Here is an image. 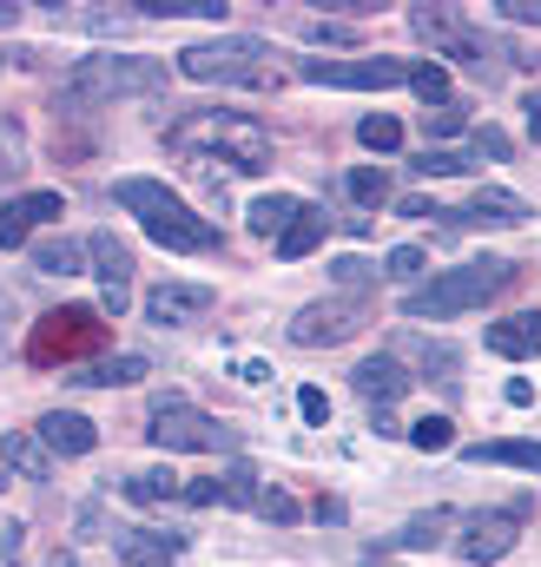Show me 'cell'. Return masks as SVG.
<instances>
[{
    "label": "cell",
    "mask_w": 541,
    "mask_h": 567,
    "mask_svg": "<svg viewBox=\"0 0 541 567\" xmlns=\"http://www.w3.org/2000/svg\"><path fill=\"white\" fill-rule=\"evenodd\" d=\"M67 218V198L60 192H20L0 205V251H20L33 225H60Z\"/></svg>",
    "instance_id": "cell-13"
},
{
    "label": "cell",
    "mask_w": 541,
    "mask_h": 567,
    "mask_svg": "<svg viewBox=\"0 0 541 567\" xmlns=\"http://www.w3.org/2000/svg\"><path fill=\"white\" fill-rule=\"evenodd\" d=\"M397 212H404V218H436L442 205H429V198H397Z\"/></svg>",
    "instance_id": "cell-47"
},
{
    "label": "cell",
    "mask_w": 541,
    "mask_h": 567,
    "mask_svg": "<svg viewBox=\"0 0 541 567\" xmlns=\"http://www.w3.org/2000/svg\"><path fill=\"white\" fill-rule=\"evenodd\" d=\"M165 145L178 158H212L225 172H270V133L252 113H212V106H198V113H185V120L165 126Z\"/></svg>",
    "instance_id": "cell-1"
},
{
    "label": "cell",
    "mask_w": 541,
    "mask_h": 567,
    "mask_svg": "<svg viewBox=\"0 0 541 567\" xmlns=\"http://www.w3.org/2000/svg\"><path fill=\"white\" fill-rule=\"evenodd\" d=\"M0 172H20V126L0 120Z\"/></svg>",
    "instance_id": "cell-44"
},
{
    "label": "cell",
    "mask_w": 541,
    "mask_h": 567,
    "mask_svg": "<svg viewBox=\"0 0 541 567\" xmlns=\"http://www.w3.org/2000/svg\"><path fill=\"white\" fill-rule=\"evenodd\" d=\"M502 396H509V403H516V410H529V403H535V383H529V377H516V383H509V390H502Z\"/></svg>",
    "instance_id": "cell-45"
},
{
    "label": "cell",
    "mask_w": 541,
    "mask_h": 567,
    "mask_svg": "<svg viewBox=\"0 0 541 567\" xmlns=\"http://www.w3.org/2000/svg\"><path fill=\"white\" fill-rule=\"evenodd\" d=\"M442 528H456V508H429V515H416V522H404L397 548H436V542H442Z\"/></svg>",
    "instance_id": "cell-30"
},
{
    "label": "cell",
    "mask_w": 541,
    "mask_h": 567,
    "mask_svg": "<svg viewBox=\"0 0 541 567\" xmlns=\"http://www.w3.org/2000/svg\"><path fill=\"white\" fill-rule=\"evenodd\" d=\"M409 33H416V40H429L436 53H449V47L469 33V20H462L456 7H409Z\"/></svg>",
    "instance_id": "cell-22"
},
{
    "label": "cell",
    "mask_w": 541,
    "mask_h": 567,
    "mask_svg": "<svg viewBox=\"0 0 541 567\" xmlns=\"http://www.w3.org/2000/svg\"><path fill=\"white\" fill-rule=\"evenodd\" d=\"M113 548H120V561L126 567H178V555H185V535H159V528H120L113 535Z\"/></svg>",
    "instance_id": "cell-16"
},
{
    "label": "cell",
    "mask_w": 541,
    "mask_h": 567,
    "mask_svg": "<svg viewBox=\"0 0 541 567\" xmlns=\"http://www.w3.org/2000/svg\"><path fill=\"white\" fill-rule=\"evenodd\" d=\"M357 140L370 145V152H397V145H404V126H397L390 113H364V120H357Z\"/></svg>",
    "instance_id": "cell-34"
},
{
    "label": "cell",
    "mask_w": 541,
    "mask_h": 567,
    "mask_svg": "<svg viewBox=\"0 0 541 567\" xmlns=\"http://www.w3.org/2000/svg\"><path fill=\"white\" fill-rule=\"evenodd\" d=\"M86 265H93V278H100V317H120L126 303H133V251L113 238V231H93L86 238Z\"/></svg>",
    "instance_id": "cell-10"
},
{
    "label": "cell",
    "mask_w": 541,
    "mask_h": 567,
    "mask_svg": "<svg viewBox=\"0 0 541 567\" xmlns=\"http://www.w3.org/2000/svg\"><path fill=\"white\" fill-rule=\"evenodd\" d=\"M145 435L165 455H218V449H238L232 429L218 423V416H205L198 403H185V396H159L152 416H145Z\"/></svg>",
    "instance_id": "cell-7"
},
{
    "label": "cell",
    "mask_w": 541,
    "mask_h": 567,
    "mask_svg": "<svg viewBox=\"0 0 541 567\" xmlns=\"http://www.w3.org/2000/svg\"><path fill=\"white\" fill-rule=\"evenodd\" d=\"M297 416H304V423H330V396H324V390H317V383H304V390H297Z\"/></svg>",
    "instance_id": "cell-41"
},
{
    "label": "cell",
    "mask_w": 541,
    "mask_h": 567,
    "mask_svg": "<svg viewBox=\"0 0 541 567\" xmlns=\"http://www.w3.org/2000/svg\"><path fill=\"white\" fill-rule=\"evenodd\" d=\"M522 113H529V133H535V145H541V93H529V100H522Z\"/></svg>",
    "instance_id": "cell-49"
},
{
    "label": "cell",
    "mask_w": 541,
    "mask_h": 567,
    "mask_svg": "<svg viewBox=\"0 0 541 567\" xmlns=\"http://www.w3.org/2000/svg\"><path fill=\"white\" fill-rule=\"evenodd\" d=\"M344 185H350V198H357V205H370V212H377V205H390V172H384V165H357Z\"/></svg>",
    "instance_id": "cell-32"
},
{
    "label": "cell",
    "mask_w": 541,
    "mask_h": 567,
    "mask_svg": "<svg viewBox=\"0 0 541 567\" xmlns=\"http://www.w3.org/2000/svg\"><path fill=\"white\" fill-rule=\"evenodd\" d=\"M370 323V297H317V303H304L297 317H290V343L297 350H330V343H350L357 330Z\"/></svg>",
    "instance_id": "cell-8"
},
{
    "label": "cell",
    "mask_w": 541,
    "mask_h": 567,
    "mask_svg": "<svg viewBox=\"0 0 541 567\" xmlns=\"http://www.w3.org/2000/svg\"><path fill=\"white\" fill-rule=\"evenodd\" d=\"M238 377H245V383H270V363H258V357H245V363H238Z\"/></svg>",
    "instance_id": "cell-48"
},
{
    "label": "cell",
    "mask_w": 541,
    "mask_h": 567,
    "mask_svg": "<svg viewBox=\"0 0 541 567\" xmlns=\"http://www.w3.org/2000/svg\"><path fill=\"white\" fill-rule=\"evenodd\" d=\"M304 212V198H290V192H265V198H252V212H245V225L258 231V238H277L290 218Z\"/></svg>",
    "instance_id": "cell-27"
},
{
    "label": "cell",
    "mask_w": 541,
    "mask_h": 567,
    "mask_svg": "<svg viewBox=\"0 0 541 567\" xmlns=\"http://www.w3.org/2000/svg\"><path fill=\"white\" fill-rule=\"evenodd\" d=\"M516 542H522V535H516V515H509V508H489V515H469V522H462V535H456V561L489 567V561H502Z\"/></svg>",
    "instance_id": "cell-12"
},
{
    "label": "cell",
    "mask_w": 541,
    "mask_h": 567,
    "mask_svg": "<svg viewBox=\"0 0 541 567\" xmlns=\"http://www.w3.org/2000/svg\"><path fill=\"white\" fill-rule=\"evenodd\" d=\"M404 435L422 449V455H442V449H456V429H449V416H422V423H409Z\"/></svg>",
    "instance_id": "cell-35"
},
{
    "label": "cell",
    "mask_w": 541,
    "mask_h": 567,
    "mask_svg": "<svg viewBox=\"0 0 541 567\" xmlns=\"http://www.w3.org/2000/svg\"><path fill=\"white\" fill-rule=\"evenodd\" d=\"M409 93H416L422 106H449V73H442L436 60H409Z\"/></svg>",
    "instance_id": "cell-31"
},
{
    "label": "cell",
    "mask_w": 541,
    "mask_h": 567,
    "mask_svg": "<svg viewBox=\"0 0 541 567\" xmlns=\"http://www.w3.org/2000/svg\"><path fill=\"white\" fill-rule=\"evenodd\" d=\"M297 80L344 86V93H384V86H409V60H390V53H370V60H297Z\"/></svg>",
    "instance_id": "cell-9"
},
{
    "label": "cell",
    "mask_w": 541,
    "mask_h": 567,
    "mask_svg": "<svg viewBox=\"0 0 541 567\" xmlns=\"http://www.w3.org/2000/svg\"><path fill=\"white\" fill-rule=\"evenodd\" d=\"M113 198L133 212L139 231H145L152 245H165V251H178V258L218 251V225H212V218H198L172 185H159V178H120V185H113Z\"/></svg>",
    "instance_id": "cell-2"
},
{
    "label": "cell",
    "mask_w": 541,
    "mask_h": 567,
    "mask_svg": "<svg viewBox=\"0 0 541 567\" xmlns=\"http://www.w3.org/2000/svg\"><path fill=\"white\" fill-rule=\"evenodd\" d=\"M7 482H13V475H7V468H0V495H7Z\"/></svg>",
    "instance_id": "cell-53"
},
{
    "label": "cell",
    "mask_w": 541,
    "mask_h": 567,
    "mask_svg": "<svg viewBox=\"0 0 541 567\" xmlns=\"http://www.w3.org/2000/svg\"><path fill=\"white\" fill-rule=\"evenodd\" d=\"M133 20H225V0H133Z\"/></svg>",
    "instance_id": "cell-28"
},
{
    "label": "cell",
    "mask_w": 541,
    "mask_h": 567,
    "mask_svg": "<svg viewBox=\"0 0 541 567\" xmlns=\"http://www.w3.org/2000/svg\"><path fill=\"white\" fill-rule=\"evenodd\" d=\"M178 73L198 80V86H277L270 73V47L252 33H218V40H192L178 47Z\"/></svg>",
    "instance_id": "cell-6"
},
{
    "label": "cell",
    "mask_w": 541,
    "mask_h": 567,
    "mask_svg": "<svg viewBox=\"0 0 541 567\" xmlns=\"http://www.w3.org/2000/svg\"><path fill=\"white\" fill-rule=\"evenodd\" d=\"M496 13L509 27H541V0H496Z\"/></svg>",
    "instance_id": "cell-42"
},
{
    "label": "cell",
    "mask_w": 541,
    "mask_h": 567,
    "mask_svg": "<svg viewBox=\"0 0 541 567\" xmlns=\"http://www.w3.org/2000/svg\"><path fill=\"white\" fill-rule=\"evenodd\" d=\"M7 310H13V297H7V290H0V323H7Z\"/></svg>",
    "instance_id": "cell-52"
},
{
    "label": "cell",
    "mask_w": 541,
    "mask_h": 567,
    "mask_svg": "<svg viewBox=\"0 0 541 567\" xmlns=\"http://www.w3.org/2000/svg\"><path fill=\"white\" fill-rule=\"evenodd\" d=\"M496 357H509V363H529L541 357V310H516V317H502V323H489V337H482Z\"/></svg>",
    "instance_id": "cell-17"
},
{
    "label": "cell",
    "mask_w": 541,
    "mask_h": 567,
    "mask_svg": "<svg viewBox=\"0 0 541 567\" xmlns=\"http://www.w3.org/2000/svg\"><path fill=\"white\" fill-rule=\"evenodd\" d=\"M212 488H218V508H258V495H265V482H258V468H252V462L218 468V475H212Z\"/></svg>",
    "instance_id": "cell-26"
},
{
    "label": "cell",
    "mask_w": 541,
    "mask_h": 567,
    "mask_svg": "<svg viewBox=\"0 0 541 567\" xmlns=\"http://www.w3.org/2000/svg\"><path fill=\"white\" fill-rule=\"evenodd\" d=\"M20 535H27L20 522H7V528H0V555H7V561H20Z\"/></svg>",
    "instance_id": "cell-46"
},
{
    "label": "cell",
    "mask_w": 541,
    "mask_h": 567,
    "mask_svg": "<svg viewBox=\"0 0 541 567\" xmlns=\"http://www.w3.org/2000/svg\"><path fill=\"white\" fill-rule=\"evenodd\" d=\"M462 218H469V225H529L535 212H529V198H516V192H502V185H476V198L462 205Z\"/></svg>",
    "instance_id": "cell-19"
},
{
    "label": "cell",
    "mask_w": 541,
    "mask_h": 567,
    "mask_svg": "<svg viewBox=\"0 0 541 567\" xmlns=\"http://www.w3.org/2000/svg\"><path fill=\"white\" fill-rule=\"evenodd\" d=\"M212 303H218V290H212V284H192V278H165V284L145 290V317H152L159 330H185V323H198Z\"/></svg>",
    "instance_id": "cell-11"
},
{
    "label": "cell",
    "mask_w": 541,
    "mask_h": 567,
    "mask_svg": "<svg viewBox=\"0 0 541 567\" xmlns=\"http://www.w3.org/2000/svg\"><path fill=\"white\" fill-rule=\"evenodd\" d=\"M27 258L47 278H80L86 271V245H73V238H40V245H27Z\"/></svg>",
    "instance_id": "cell-25"
},
{
    "label": "cell",
    "mask_w": 541,
    "mask_h": 567,
    "mask_svg": "<svg viewBox=\"0 0 541 567\" xmlns=\"http://www.w3.org/2000/svg\"><path fill=\"white\" fill-rule=\"evenodd\" d=\"M297 33L310 47H350L357 40V20H297Z\"/></svg>",
    "instance_id": "cell-36"
},
{
    "label": "cell",
    "mask_w": 541,
    "mask_h": 567,
    "mask_svg": "<svg viewBox=\"0 0 541 567\" xmlns=\"http://www.w3.org/2000/svg\"><path fill=\"white\" fill-rule=\"evenodd\" d=\"M384 278H397V284L422 278V251H416V245H397V251L384 258Z\"/></svg>",
    "instance_id": "cell-40"
},
{
    "label": "cell",
    "mask_w": 541,
    "mask_h": 567,
    "mask_svg": "<svg viewBox=\"0 0 541 567\" xmlns=\"http://www.w3.org/2000/svg\"><path fill=\"white\" fill-rule=\"evenodd\" d=\"M350 383H357V396H364L370 410H390L397 396H409V383H416V377H409L397 357H364V363L350 370Z\"/></svg>",
    "instance_id": "cell-15"
},
{
    "label": "cell",
    "mask_w": 541,
    "mask_h": 567,
    "mask_svg": "<svg viewBox=\"0 0 541 567\" xmlns=\"http://www.w3.org/2000/svg\"><path fill=\"white\" fill-rule=\"evenodd\" d=\"M422 133H429V140H456V133H469V113H462L456 100H449V106H429V113H422Z\"/></svg>",
    "instance_id": "cell-37"
},
{
    "label": "cell",
    "mask_w": 541,
    "mask_h": 567,
    "mask_svg": "<svg viewBox=\"0 0 541 567\" xmlns=\"http://www.w3.org/2000/svg\"><path fill=\"white\" fill-rule=\"evenodd\" d=\"M33 435L47 442L53 462H60V455H93V449H100V429L86 423L80 410H47V416L33 423Z\"/></svg>",
    "instance_id": "cell-14"
},
{
    "label": "cell",
    "mask_w": 541,
    "mask_h": 567,
    "mask_svg": "<svg viewBox=\"0 0 541 567\" xmlns=\"http://www.w3.org/2000/svg\"><path fill=\"white\" fill-rule=\"evenodd\" d=\"M113 343V323L93 303H60L27 330V363L33 370H60V363H86Z\"/></svg>",
    "instance_id": "cell-5"
},
{
    "label": "cell",
    "mask_w": 541,
    "mask_h": 567,
    "mask_svg": "<svg viewBox=\"0 0 541 567\" xmlns=\"http://www.w3.org/2000/svg\"><path fill=\"white\" fill-rule=\"evenodd\" d=\"M397 350L416 357L422 370H436V383H456V370H462V357L449 350V343H422V337H397Z\"/></svg>",
    "instance_id": "cell-29"
},
{
    "label": "cell",
    "mask_w": 541,
    "mask_h": 567,
    "mask_svg": "<svg viewBox=\"0 0 541 567\" xmlns=\"http://www.w3.org/2000/svg\"><path fill=\"white\" fill-rule=\"evenodd\" d=\"M324 231H330V212H317V205H304L284 231H277V258L284 265H297V258H310L317 245H324Z\"/></svg>",
    "instance_id": "cell-21"
},
{
    "label": "cell",
    "mask_w": 541,
    "mask_h": 567,
    "mask_svg": "<svg viewBox=\"0 0 541 567\" xmlns=\"http://www.w3.org/2000/svg\"><path fill=\"white\" fill-rule=\"evenodd\" d=\"M159 86H165V60H145V53H93V60H80L60 80V106L67 113H93L106 100H139V93H159Z\"/></svg>",
    "instance_id": "cell-4"
},
{
    "label": "cell",
    "mask_w": 541,
    "mask_h": 567,
    "mask_svg": "<svg viewBox=\"0 0 541 567\" xmlns=\"http://www.w3.org/2000/svg\"><path fill=\"white\" fill-rule=\"evenodd\" d=\"M258 515H265V522H277V528H290V522H297L304 508H297V502H290L284 488H265V495H258Z\"/></svg>",
    "instance_id": "cell-39"
},
{
    "label": "cell",
    "mask_w": 541,
    "mask_h": 567,
    "mask_svg": "<svg viewBox=\"0 0 541 567\" xmlns=\"http://www.w3.org/2000/svg\"><path fill=\"white\" fill-rule=\"evenodd\" d=\"M120 495L139 502V508H165V502L185 495V475H172V468H145V475H126V482H120Z\"/></svg>",
    "instance_id": "cell-24"
},
{
    "label": "cell",
    "mask_w": 541,
    "mask_h": 567,
    "mask_svg": "<svg viewBox=\"0 0 541 567\" xmlns=\"http://www.w3.org/2000/svg\"><path fill=\"white\" fill-rule=\"evenodd\" d=\"M370 429H377V435H404V423H397L390 410H377V416H370Z\"/></svg>",
    "instance_id": "cell-50"
},
{
    "label": "cell",
    "mask_w": 541,
    "mask_h": 567,
    "mask_svg": "<svg viewBox=\"0 0 541 567\" xmlns=\"http://www.w3.org/2000/svg\"><path fill=\"white\" fill-rule=\"evenodd\" d=\"M516 284V265L509 258H469L456 271H436L429 284H409L404 290V317L416 323H449L462 310H482L489 297H502Z\"/></svg>",
    "instance_id": "cell-3"
},
{
    "label": "cell",
    "mask_w": 541,
    "mask_h": 567,
    "mask_svg": "<svg viewBox=\"0 0 541 567\" xmlns=\"http://www.w3.org/2000/svg\"><path fill=\"white\" fill-rule=\"evenodd\" d=\"M330 278H337V290H350V297H370V284L384 278V271H370L364 258H337V265H330Z\"/></svg>",
    "instance_id": "cell-38"
},
{
    "label": "cell",
    "mask_w": 541,
    "mask_h": 567,
    "mask_svg": "<svg viewBox=\"0 0 541 567\" xmlns=\"http://www.w3.org/2000/svg\"><path fill=\"white\" fill-rule=\"evenodd\" d=\"M145 377H152V363H145L139 350H120V357H106V363H86L73 383H80V390H133Z\"/></svg>",
    "instance_id": "cell-20"
},
{
    "label": "cell",
    "mask_w": 541,
    "mask_h": 567,
    "mask_svg": "<svg viewBox=\"0 0 541 567\" xmlns=\"http://www.w3.org/2000/svg\"><path fill=\"white\" fill-rule=\"evenodd\" d=\"M0 468L20 475V482H53V455H47V442L27 435V429H7V435H0Z\"/></svg>",
    "instance_id": "cell-18"
},
{
    "label": "cell",
    "mask_w": 541,
    "mask_h": 567,
    "mask_svg": "<svg viewBox=\"0 0 541 567\" xmlns=\"http://www.w3.org/2000/svg\"><path fill=\"white\" fill-rule=\"evenodd\" d=\"M13 20H20V7H13V0H0V27H13Z\"/></svg>",
    "instance_id": "cell-51"
},
{
    "label": "cell",
    "mask_w": 541,
    "mask_h": 567,
    "mask_svg": "<svg viewBox=\"0 0 541 567\" xmlns=\"http://www.w3.org/2000/svg\"><path fill=\"white\" fill-rule=\"evenodd\" d=\"M416 172H422V178H456V172H476V158H462V152H449V145H422V152H416Z\"/></svg>",
    "instance_id": "cell-33"
},
{
    "label": "cell",
    "mask_w": 541,
    "mask_h": 567,
    "mask_svg": "<svg viewBox=\"0 0 541 567\" xmlns=\"http://www.w3.org/2000/svg\"><path fill=\"white\" fill-rule=\"evenodd\" d=\"M482 152H489V158H509L516 145H509V133H502V126H476V158H482Z\"/></svg>",
    "instance_id": "cell-43"
},
{
    "label": "cell",
    "mask_w": 541,
    "mask_h": 567,
    "mask_svg": "<svg viewBox=\"0 0 541 567\" xmlns=\"http://www.w3.org/2000/svg\"><path fill=\"white\" fill-rule=\"evenodd\" d=\"M462 455H469L476 468H482V462H502V468H529V475L541 468V442H535V435H502V442H476V449H462Z\"/></svg>",
    "instance_id": "cell-23"
}]
</instances>
